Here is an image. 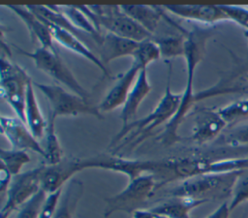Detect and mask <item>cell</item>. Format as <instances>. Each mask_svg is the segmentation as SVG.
<instances>
[{"instance_id": "obj_1", "label": "cell", "mask_w": 248, "mask_h": 218, "mask_svg": "<svg viewBox=\"0 0 248 218\" xmlns=\"http://www.w3.org/2000/svg\"><path fill=\"white\" fill-rule=\"evenodd\" d=\"M212 34L211 29L200 27H194L192 30L185 31V50L183 57L185 58L187 71L186 84L181 93L180 104L175 114L165 125L164 131L156 138L157 140L166 146L173 145L181 140V137L178 135L179 126L196 103V93H194L193 87L195 71L205 54L206 43Z\"/></svg>"}, {"instance_id": "obj_2", "label": "cell", "mask_w": 248, "mask_h": 218, "mask_svg": "<svg viewBox=\"0 0 248 218\" xmlns=\"http://www.w3.org/2000/svg\"><path fill=\"white\" fill-rule=\"evenodd\" d=\"M167 63L168 74L164 95L151 112L120 128L108 145L111 154L116 155L123 149L132 151L145 140L158 126L164 123L167 124L175 114L180 104L181 94L173 93L170 89L171 63L170 61Z\"/></svg>"}, {"instance_id": "obj_3", "label": "cell", "mask_w": 248, "mask_h": 218, "mask_svg": "<svg viewBox=\"0 0 248 218\" xmlns=\"http://www.w3.org/2000/svg\"><path fill=\"white\" fill-rule=\"evenodd\" d=\"M240 171L224 173H202L181 181L166 191L168 198H189L204 202L232 197V189Z\"/></svg>"}, {"instance_id": "obj_4", "label": "cell", "mask_w": 248, "mask_h": 218, "mask_svg": "<svg viewBox=\"0 0 248 218\" xmlns=\"http://www.w3.org/2000/svg\"><path fill=\"white\" fill-rule=\"evenodd\" d=\"M78 7L88 16L97 28L101 31L104 27L108 33H111L121 38L141 43L153 38V35L127 16L120 5L109 6H84Z\"/></svg>"}, {"instance_id": "obj_5", "label": "cell", "mask_w": 248, "mask_h": 218, "mask_svg": "<svg viewBox=\"0 0 248 218\" xmlns=\"http://www.w3.org/2000/svg\"><path fill=\"white\" fill-rule=\"evenodd\" d=\"M157 190V181L152 174L145 173L129 180L123 190L105 199V218L109 217L115 212L132 214L153 197Z\"/></svg>"}, {"instance_id": "obj_6", "label": "cell", "mask_w": 248, "mask_h": 218, "mask_svg": "<svg viewBox=\"0 0 248 218\" xmlns=\"http://www.w3.org/2000/svg\"><path fill=\"white\" fill-rule=\"evenodd\" d=\"M34 85L44 94L50 106L48 118L56 120L58 116L92 115L98 119H104L98 106H93L87 99H84L74 92L67 91L55 84H45L34 82Z\"/></svg>"}, {"instance_id": "obj_7", "label": "cell", "mask_w": 248, "mask_h": 218, "mask_svg": "<svg viewBox=\"0 0 248 218\" xmlns=\"http://www.w3.org/2000/svg\"><path fill=\"white\" fill-rule=\"evenodd\" d=\"M14 47L20 54L32 59L38 70L44 72L57 82L63 84L65 87L70 89L71 92H74L84 99H89L90 94L78 82L72 71L63 62L58 52H53L41 47L36 48L34 51L24 50L15 45Z\"/></svg>"}, {"instance_id": "obj_8", "label": "cell", "mask_w": 248, "mask_h": 218, "mask_svg": "<svg viewBox=\"0 0 248 218\" xmlns=\"http://www.w3.org/2000/svg\"><path fill=\"white\" fill-rule=\"evenodd\" d=\"M32 78L16 63L1 56V95L15 111L16 117L25 122V98L28 83Z\"/></svg>"}, {"instance_id": "obj_9", "label": "cell", "mask_w": 248, "mask_h": 218, "mask_svg": "<svg viewBox=\"0 0 248 218\" xmlns=\"http://www.w3.org/2000/svg\"><path fill=\"white\" fill-rule=\"evenodd\" d=\"M43 169L44 164L14 176L0 211V218H9L15 210L19 209L41 190Z\"/></svg>"}, {"instance_id": "obj_10", "label": "cell", "mask_w": 248, "mask_h": 218, "mask_svg": "<svg viewBox=\"0 0 248 218\" xmlns=\"http://www.w3.org/2000/svg\"><path fill=\"white\" fill-rule=\"evenodd\" d=\"M85 170L83 158L64 157L62 161L55 165L46 166L44 164V169L41 175V189L47 195L61 190L74 175Z\"/></svg>"}, {"instance_id": "obj_11", "label": "cell", "mask_w": 248, "mask_h": 218, "mask_svg": "<svg viewBox=\"0 0 248 218\" xmlns=\"http://www.w3.org/2000/svg\"><path fill=\"white\" fill-rule=\"evenodd\" d=\"M0 125L2 135L8 140L13 149L30 150L44 157L43 146L20 118L2 115Z\"/></svg>"}, {"instance_id": "obj_12", "label": "cell", "mask_w": 248, "mask_h": 218, "mask_svg": "<svg viewBox=\"0 0 248 218\" xmlns=\"http://www.w3.org/2000/svg\"><path fill=\"white\" fill-rule=\"evenodd\" d=\"M145 68L140 61L133 59L131 66L116 80L111 89L105 95L98 105L101 112L112 111L113 109L123 107L130 91L132 90L140 72Z\"/></svg>"}, {"instance_id": "obj_13", "label": "cell", "mask_w": 248, "mask_h": 218, "mask_svg": "<svg viewBox=\"0 0 248 218\" xmlns=\"http://www.w3.org/2000/svg\"><path fill=\"white\" fill-rule=\"evenodd\" d=\"M192 115L193 129L190 139L199 145L213 140L227 126L217 109L199 108Z\"/></svg>"}, {"instance_id": "obj_14", "label": "cell", "mask_w": 248, "mask_h": 218, "mask_svg": "<svg viewBox=\"0 0 248 218\" xmlns=\"http://www.w3.org/2000/svg\"><path fill=\"white\" fill-rule=\"evenodd\" d=\"M40 17V16H39ZM41 18V17H40ZM43 19V18H42ZM46 26L48 27L51 36L55 42H57L62 47H66L67 49L73 51L76 54H78L82 56L83 58L90 61L92 64H94L102 73L104 77H110V72L107 66L104 65L102 60L99 56H97L85 44L83 41H81L78 37H77L75 34L53 24L50 23L45 19H43Z\"/></svg>"}, {"instance_id": "obj_15", "label": "cell", "mask_w": 248, "mask_h": 218, "mask_svg": "<svg viewBox=\"0 0 248 218\" xmlns=\"http://www.w3.org/2000/svg\"><path fill=\"white\" fill-rule=\"evenodd\" d=\"M6 7L9 8L15 15H16L25 24L33 43L37 41L41 47L49 49L53 52H58L54 46V40L48 27L45 21L40 18L34 12L29 10L26 6L6 5Z\"/></svg>"}, {"instance_id": "obj_16", "label": "cell", "mask_w": 248, "mask_h": 218, "mask_svg": "<svg viewBox=\"0 0 248 218\" xmlns=\"http://www.w3.org/2000/svg\"><path fill=\"white\" fill-rule=\"evenodd\" d=\"M163 8L177 17L206 24L230 20L220 5H164Z\"/></svg>"}, {"instance_id": "obj_17", "label": "cell", "mask_w": 248, "mask_h": 218, "mask_svg": "<svg viewBox=\"0 0 248 218\" xmlns=\"http://www.w3.org/2000/svg\"><path fill=\"white\" fill-rule=\"evenodd\" d=\"M151 89L152 87L148 80L147 69H142L122 107L120 112V119L122 122L121 127H125L135 120L134 118L138 113L140 104L149 95Z\"/></svg>"}, {"instance_id": "obj_18", "label": "cell", "mask_w": 248, "mask_h": 218, "mask_svg": "<svg viewBox=\"0 0 248 218\" xmlns=\"http://www.w3.org/2000/svg\"><path fill=\"white\" fill-rule=\"evenodd\" d=\"M140 46L132 40L118 37L111 33L103 35L102 41L98 46L100 47V59L105 66L117 58L131 56L133 57Z\"/></svg>"}, {"instance_id": "obj_19", "label": "cell", "mask_w": 248, "mask_h": 218, "mask_svg": "<svg viewBox=\"0 0 248 218\" xmlns=\"http://www.w3.org/2000/svg\"><path fill=\"white\" fill-rule=\"evenodd\" d=\"M121 10L152 35L164 18L163 7L150 5H120ZM154 36V35H153Z\"/></svg>"}, {"instance_id": "obj_20", "label": "cell", "mask_w": 248, "mask_h": 218, "mask_svg": "<svg viewBox=\"0 0 248 218\" xmlns=\"http://www.w3.org/2000/svg\"><path fill=\"white\" fill-rule=\"evenodd\" d=\"M34 82L31 80L27 85L25 98V123L33 136L38 140L45 136L47 121L45 119L34 89Z\"/></svg>"}, {"instance_id": "obj_21", "label": "cell", "mask_w": 248, "mask_h": 218, "mask_svg": "<svg viewBox=\"0 0 248 218\" xmlns=\"http://www.w3.org/2000/svg\"><path fill=\"white\" fill-rule=\"evenodd\" d=\"M54 7L70 20L76 29L92 38L97 46L100 45L103 38L101 31L78 6L65 5Z\"/></svg>"}, {"instance_id": "obj_22", "label": "cell", "mask_w": 248, "mask_h": 218, "mask_svg": "<svg viewBox=\"0 0 248 218\" xmlns=\"http://www.w3.org/2000/svg\"><path fill=\"white\" fill-rule=\"evenodd\" d=\"M83 189V184L80 180L75 178L71 179L61 193L53 218H74Z\"/></svg>"}, {"instance_id": "obj_23", "label": "cell", "mask_w": 248, "mask_h": 218, "mask_svg": "<svg viewBox=\"0 0 248 218\" xmlns=\"http://www.w3.org/2000/svg\"><path fill=\"white\" fill-rule=\"evenodd\" d=\"M205 203L202 201H197L189 198L173 197L162 202L149 209L169 218H192L190 212L192 209Z\"/></svg>"}, {"instance_id": "obj_24", "label": "cell", "mask_w": 248, "mask_h": 218, "mask_svg": "<svg viewBox=\"0 0 248 218\" xmlns=\"http://www.w3.org/2000/svg\"><path fill=\"white\" fill-rule=\"evenodd\" d=\"M174 26L178 30V34L159 37L153 36L152 38V40L159 47L161 56L167 59H172L177 56H184L185 29L177 26L176 23H174Z\"/></svg>"}, {"instance_id": "obj_25", "label": "cell", "mask_w": 248, "mask_h": 218, "mask_svg": "<svg viewBox=\"0 0 248 218\" xmlns=\"http://www.w3.org/2000/svg\"><path fill=\"white\" fill-rule=\"evenodd\" d=\"M46 143L44 148L45 165L51 166L59 163L64 158V153L55 132V120L48 118L46 130Z\"/></svg>"}, {"instance_id": "obj_26", "label": "cell", "mask_w": 248, "mask_h": 218, "mask_svg": "<svg viewBox=\"0 0 248 218\" xmlns=\"http://www.w3.org/2000/svg\"><path fill=\"white\" fill-rule=\"evenodd\" d=\"M1 164L10 171L13 176H16L20 172L23 166L28 164L31 159L28 153L24 150L17 149H0Z\"/></svg>"}, {"instance_id": "obj_27", "label": "cell", "mask_w": 248, "mask_h": 218, "mask_svg": "<svg viewBox=\"0 0 248 218\" xmlns=\"http://www.w3.org/2000/svg\"><path fill=\"white\" fill-rule=\"evenodd\" d=\"M217 110L227 125L234 124L248 117V99L234 101Z\"/></svg>"}, {"instance_id": "obj_28", "label": "cell", "mask_w": 248, "mask_h": 218, "mask_svg": "<svg viewBox=\"0 0 248 218\" xmlns=\"http://www.w3.org/2000/svg\"><path fill=\"white\" fill-rule=\"evenodd\" d=\"M246 201H248V168L241 170L236 177L229 203L231 211Z\"/></svg>"}, {"instance_id": "obj_29", "label": "cell", "mask_w": 248, "mask_h": 218, "mask_svg": "<svg viewBox=\"0 0 248 218\" xmlns=\"http://www.w3.org/2000/svg\"><path fill=\"white\" fill-rule=\"evenodd\" d=\"M46 197L47 194L41 189L19 208L16 218H38Z\"/></svg>"}, {"instance_id": "obj_30", "label": "cell", "mask_w": 248, "mask_h": 218, "mask_svg": "<svg viewBox=\"0 0 248 218\" xmlns=\"http://www.w3.org/2000/svg\"><path fill=\"white\" fill-rule=\"evenodd\" d=\"M61 193H62V189L47 195L46 200L41 209V212L38 218H53Z\"/></svg>"}, {"instance_id": "obj_31", "label": "cell", "mask_w": 248, "mask_h": 218, "mask_svg": "<svg viewBox=\"0 0 248 218\" xmlns=\"http://www.w3.org/2000/svg\"><path fill=\"white\" fill-rule=\"evenodd\" d=\"M225 140L234 146L239 144H248V125L232 130L226 136Z\"/></svg>"}, {"instance_id": "obj_32", "label": "cell", "mask_w": 248, "mask_h": 218, "mask_svg": "<svg viewBox=\"0 0 248 218\" xmlns=\"http://www.w3.org/2000/svg\"><path fill=\"white\" fill-rule=\"evenodd\" d=\"M13 175L10 173V171L1 164V169H0V193L2 197L7 194V191L9 189V186L12 182Z\"/></svg>"}, {"instance_id": "obj_33", "label": "cell", "mask_w": 248, "mask_h": 218, "mask_svg": "<svg viewBox=\"0 0 248 218\" xmlns=\"http://www.w3.org/2000/svg\"><path fill=\"white\" fill-rule=\"evenodd\" d=\"M230 206L229 202H225L222 204H220L212 213H210L205 218H229L230 217Z\"/></svg>"}, {"instance_id": "obj_34", "label": "cell", "mask_w": 248, "mask_h": 218, "mask_svg": "<svg viewBox=\"0 0 248 218\" xmlns=\"http://www.w3.org/2000/svg\"><path fill=\"white\" fill-rule=\"evenodd\" d=\"M132 218H169V217L159 214L157 212H154L149 208L147 209L140 208L132 213Z\"/></svg>"}, {"instance_id": "obj_35", "label": "cell", "mask_w": 248, "mask_h": 218, "mask_svg": "<svg viewBox=\"0 0 248 218\" xmlns=\"http://www.w3.org/2000/svg\"><path fill=\"white\" fill-rule=\"evenodd\" d=\"M245 78H246V81H247V82H248V73H247V74H246V77H245Z\"/></svg>"}]
</instances>
